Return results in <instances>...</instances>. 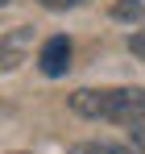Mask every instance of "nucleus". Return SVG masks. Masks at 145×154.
<instances>
[{
	"mask_svg": "<svg viewBox=\"0 0 145 154\" xmlns=\"http://www.w3.org/2000/svg\"><path fill=\"white\" fill-rule=\"evenodd\" d=\"M71 108L79 117H96V121H116L133 133L137 150L145 154V92L141 88H108V92H75Z\"/></svg>",
	"mask_w": 145,
	"mask_h": 154,
	"instance_id": "nucleus-1",
	"label": "nucleus"
},
{
	"mask_svg": "<svg viewBox=\"0 0 145 154\" xmlns=\"http://www.w3.org/2000/svg\"><path fill=\"white\" fill-rule=\"evenodd\" d=\"M71 71V38H50L46 42V50H42V75L50 79H58V75H67Z\"/></svg>",
	"mask_w": 145,
	"mask_h": 154,
	"instance_id": "nucleus-2",
	"label": "nucleus"
},
{
	"mask_svg": "<svg viewBox=\"0 0 145 154\" xmlns=\"http://www.w3.org/2000/svg\"><path fill=\"white\" fill-rule=\"evenodd\" d=\"M29 38H33V29H29V25H21L17 33H8V38H0V71H13V67L25 58Z\"/></svg>",
	"mask_w": 145,
	"mask_h": 154,
	"instance_id": "nucleus-3",
	"label": "nucleus"
},
{
	"mask_svg": "<svg viewBox=\"0 0 145 154\" xmlns=\"http://www.w3.org/2000/svg\"><path fill=\"white\" fill-rule=\"evenodd\" d=\"M112 17H116V21H141L145 4H141V0H120V4L112 8Z\"/></svg>",
	"mask_w": 145,
	"mask_h": 154,
	"instance_id": "nucleus-4",
	"label": "nucleus"
},
{
	"mask_svg": "<svg viewBox=\"0 0 145 154\" xmlns=\"http://www.w3.org/2000/svg\"><path fill=\"white\" fill-rule=\"evenodd\" d=\"M71 154H129L120 146H108V142H83V146H75Z\"/></svg>",
	"mask_w": 145,
	"mask_h": 154,
	"instance_id": "nucleus-5",
	"label": "nucleus"
},
{
	"mask_svg": "<svg viewBox=\"0 0 145 154\" xmlns=\"http://www.w3.org/2000/svg\"><path fill=\"white\" fill-rule=\"evenodd\" d=\"M42 8H54V13H62V8H75V4H87V0H37Z\"/></svg>",
	"mask_w": 145,
	"mask_h": 154,
	"instance_id": "nucleus-6",
	"label": "nucleus"
},
{
	"mask_svg": "<svg viewBox=\"0 0 145 154\" xmlns=\"http://www.w3.org/2000/svg\"><path fill=\"white\" fill-rule=\"evenodd\" d=\"M129 50L137 54V58H145V29H141V33H133V38H129Z\"/></svg>",
	"mask_w": 145,
	"mask_h": 154,
	"instance_id": "nucleus-7",
	"label": "nucleus"
}]
</instances>
